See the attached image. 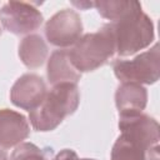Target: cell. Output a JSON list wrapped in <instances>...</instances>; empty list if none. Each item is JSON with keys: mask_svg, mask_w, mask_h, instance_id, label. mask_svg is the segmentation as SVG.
<instances>
[{"mask_svg": "<svg viewBox=\"0 0 160 160\" xmlns=\"http://www.w3.org/2000/svg\"><path fill=\"white\" fill-rule=\"evenodd\" d=\"M80 104V92L76 84L61 82L48 91L44 101L29 111V120L36 131H52L62 120L74 114Z\"/></svg>", "mask_w": 160, "mask_h": 160, "instance_id": "obj_1", "label": "cell"}, {"mask_svg": "<svg viewBox=\"0 0 160 160\" xmlns=\"http://www.w3.org/2000/svg\"><path fill=\"white\" fill-rule=\"evenodd\" d=\"M116 52L111 24L102 25L98 31L82 35L69 50L70 60L79 72L94 71L106 64Z\"/></svg>", "mask_w": 160, "mask_h": 160, "instance_id": "obj_2", "label": "cell"}, {"mask_svg": "<svg viewBox=\"0 0 160 160\" xmlns=\"http://www.w3.org/2000/svg\"><path fill=\"white\" fill-rule=\"evenodd\" d=\"M110 24L114 31L116 52L120 56L134 55L154 41V24L142 10Z\"/></svg>", "mask_w": 160, "mask_h": 160, "instance_id": "obj_3", "label": "cell"}, {"mask_svg": "<svg viewBox=\"0 0 160 160\" xmlns=\"http://www.w3.org/2000/svg\"><path fill=\"white\" fill-rule=\"evenodd\" d=\"M114 74L121 82L151 85L160 76V50L156 42L150 50L141 52L132 60H116L112 64Z\"/></svg>", "mask_w": 160, "mask_h": 160, "instance_id": "obj_4", "label": "cell"}, {"mask_svg": "<svg viewBox=\"0 0 160 160\" xmlns=\"http://www.w3.org/2000/svg\"><path fill=\"white\" fill-rule=\"evenodd\" d=\"M119 129L121 135L135 141L148 151V160H159L160 126L154 118L142 112L120 116Z\"/></svg>", "mask_w": 160, "mask_h": 160, "instance_id": "obj_5", "label": "cell"}, {"mask_svg": "<svg viewBox=\"0 0 160 160\" xmlns=\"http://www.w3.org/2000/svg\"><path fill=\"white\" fill-rule=\"evenodd\" d=\"M42 20V14L32 2L9 1L0 9V21L4 29L14 35H25L38 30Z\"/></svg>", "mask_w": 160, "mask_h": 160, "instance_id": "obj_6", "label": "cell"}, {"mask_svg": "<svg viewBox=\"0 0 160 160\" xmlns=\"http://www.w3.org/2000/svg\"><path fill=\"white\" fill-rule=\"evenodd\" d=\"M82 22L72 9H64L54 14L45 25V36L51 45L61 49L74 46L81 38Z\"/></svg>", "mask_w": 160, "mask_h": 160, "instance_id": "obj_7", "label": "cell"}, {"mask_svg": "<svg viewBox=\"0 0 160 160\" xmlns=\"http://www.w3.org/2000/svg\"><path fill=\"white\" fill-rule=\"evenodd\" d=\"M46 94V85L39 75L24 74L11 86L10 100L15 106L31 111L44 101Z\"/></svg>", "mask_w": 160, "mask_h": 160, "instance_id": "obj_8", "label": "cell"}, {"mask_svg": "<svg viewBox=\"0 0 160 160\" xmlns=\"http://www.w3.org/2000/svg\"><path fill=\"white\" fill-rule=\"evenodd\" d=\"M30 135L26 118L10 109H0V146L9 149L18 146Z\"/></svg>", "mask_w": 160, "mask_h": 160, "instance_id": "obj_9", "label": "cell"}, {"mask_svg": "<svg viewBox=\"0 0 160 160\" xmlns=\"http://www.w3.org/2000/svg\"><path fill=\"white\" fill-rule=\"evenodd\" d=\"M148 104L146 89L135 82H121L115 92V105L120 116L142 112Z\"/></svg>", "mask_w": 160, "mask_h": 160, "instance_id": "obj_10", "label": "cell"}, {"mask_svg": "<svg viewBox=\"0 0 160 160\" xmlns=\"http://www.w3.org/2000/svg\"><path fill=\"white\" fill-rule=\"evenodd\" d=\"M81 78L72 65L68 49H59L54 51L48 61V80L54 86L61 82H72L78 84Z\"/></svg>", "mask_w": 160, "mask_h": 160, "instance_id": "obj_11", "label": "cell"}, {"mask_svg": "<svg viewBox=\"0 0 160 160\" xmlns=\"http://www.w3.org/2000/svg\"><path fill=\"white\" fill-rule=\"evenodd\" d=\"M19 58L29 69H38L44 65L48 58V46L40 35L25 36L19 44Z\"/></svg>", "mask_w": 160, "mask_h": 160, "instance_id": "obj_12", "label": "cell"}, {"mask_svg": "<svg viewBox=\"0 0 160 160\" xmlns=\"http://www.w3.org/2000/svg\"><path fill=\"white\" fill-rule=\"evenodd\" d=\"M94 6L98 12L110 20L111 22H116L134 12H138L141 9V4L138 1H124V0H110V1H95Z\"/></svg>", "mask_w": 160, "mask_h": 160, "instance_id": "obj_13", "label": "cell"}, {"mask_svg": "<svg viewBox=\"0 0 160 160\" xmlns=\"http://www.w3.org/2000/svg\"><path fill=\"white\" fill-rule=\"evenodd\" d=\"M110 160H148V151L120 134L111 149Z\"/></svg>", "mask_w": 160, "mask_h": 160, "instance_id": "obj_14", "label": "cell"}, {"mask_svg": "<svg viewBox=\"0 0 160 160\" xmlns=\"http://www.w3.org/2000/svg\"><path fill=\"white\" fill-rule=\"evenodd\" d=\"M52 149H40L32 142L19 144L11 154L10 160H51Z\"/></svg>", "mask_w": 160, "mask_h": 160, "instance_id": "obj_15", "label": "cell"}, {"mask_svg": "<svg viewBox=\"0 0 160 160\" xmlns=\"http://www.w3.org/2000/svg\"><path fill=\"white\" fill-rule=\"evenodd\" d=\"M78 154L72 149H64L58 152L51 160H78Z\"/></svg>", "mask_w": 160, "mask_h": 160, "instance_id": "obj_16", "label": "cell"}, {"mask_svg": "<svg viewBox=\"0 0 160 160\" xmlns=\"http://www.w3.org/2000/svg\"><path fill=\"white\" fill-rule=\"evenodd\" d=\"M74 6H78V8H80V9H84V10H86V9H89V8H91V6H94V2H91V1H72L71 2Z\"/></svg>", "mask_w": 160, "mask_h": 160, "instance_id": "obj_17", "label": "cell"}, {"mask_svg": "<svg viewBox=\"0 0 160 160\" xmlns=\"http://www.w3.org/2000/svg\"><path fill=\"white\" fill-rule=\"evenodd\" d=\"M0 160H9L6 151H4L2 149H0Z\"/></svg>", "mask_w": 160, "mask_h": 160, "instance_id": "obj_18", "label": "cell"}, {"mask_svg": "<svg viewBox=\"0 0 160 160\" xmlns=\"http://www.w3.org/2000/svg\"><path fill=\"white\" fill-rule=\"evenodd\" d=\"M78 160H95V159H78Z\"/></svg>", "mask_w": 160, "mask_h": 160, "instance_id": "obj_19", "label": "cell"}, {"mask_svg": "<svg viewBox=\"0 0 160 160\" xmlns=\"http://www.w3.org/2000/svg\"><path fill=\"white\" fill-rule=\"evenodd\" d=\"M0 36H1V28H0Z\"/></svg>", "mask_w": 160, "mask_h": 160, "instance_id": "obj_20", "label": "cell"}]
</instances>
